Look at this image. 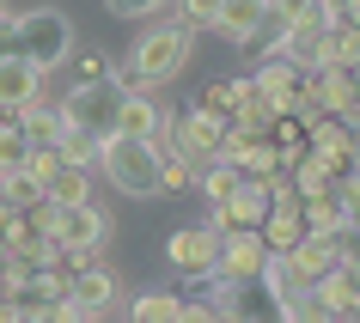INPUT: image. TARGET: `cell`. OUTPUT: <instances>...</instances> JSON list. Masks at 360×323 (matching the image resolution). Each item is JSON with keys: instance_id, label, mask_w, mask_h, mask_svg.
Returning a JSON list of instances; mask_svg holds the SVG:
<instances>
[{"instance_id": "6da1fadb", "label": "cell", "mask_w": 360, "mask_h": 323, "mask_svg": "<svg viewBox=\"0 0 360 323\" xmlns=\"http://www.w3.org/2000/svg\"><path fill=\"white\" fill-rule=\"evenodd\" d=\"M98 171L110 177L116 195H134V202L159 195V152H153V140L110 134V140H104V152H98Z\"/></svg>"}, {"instance_id": "7a4b0ae2", "label": "cell", "mask_w": 360, "mask_h": 323, "mask_svg": "<svg viewBox=\"0 0 360 323\" xmlns=\"http://www.w3.org/2000/svg\"><path fill=\"white\" fill-rule=\"evenodd\" d=\"M19 55H31L43 74L61 67V61L74 55V25H68V13H56V6H31V13H19Z\"/></svg>"}, {"instance_id": "3957f363", "label": "cell", "mask_w": 360, "mask_h": 323, "mask_svg": "<svg viewBox=\"0 0 360 323\" xmlns=\"http://www.w3.org/2000/svg\"><path fill=\"white\" fill-rule=\"evenodd\" d=\"M134 67L153 79V86H165V79L184 74V61H190V25H147L141 37H134Z\"/></svg>"}, {"instance_id": "277c9868", "label": "cell", "mask_w": 360, "mask_h": 323, "mask_svg": "<svg viewBox=\"0 0 360 323\" xmlns=\"http://www.w3.org/2000/svg\"><path fill=\"white\" fill-rule=\"evenodd\" d=\"M61 116H68V128H86L98 140H110L116 116H122V92H116L110 79H79L74 92L61 98Z\"/></svg>"}, {"instance_id": "5b68a950", "label": "cell", "mask_w": 360, "mask_h": 323, "mask_svg": "<svg viewBox=\"0 0 360 323\" xmlns=\"http://www.w3.org/2000/svg\"><path fill=\"white\" fill-rule=\"evenodd\" d=\"M49 238H56V244H74V250H104V238H110V213L98 208L92 195H86V202H56Z\"/></svg>"}, {"instance_id": "8992f818", "label": "cell", "mask_w": 360, "mask_h": 323, "mask_svg": "<svg viewBox=\"0 0 360 323\" xmlns=\"http://www.w3.org/2000/svg\"><path fill=\"white\" fill-rule=\"evenodd\" d=\"M177 128V147L195 159V171L208 165V159H220V147H226V128H232V116H220V110H208V104H190V110L171 122Z\"/></svg>"}, {"instance_id": "52a82bcc", "label": "cell", "mask_w": 360, "mask_h": 323, "mask_svg": "<svg viewBox=\"0 0 360 323\" xmlns=\"http://www.w3.org/2000/svg\"><path fill=\"white\" fill-rule=\"evenodd\" d=\"M165 263L177 268V275H190V281H208L214 268H220V232H214V226H184V232H171Z\"/></svg>"}, {"instance_id": "ba28073f", "label": "cell", "mask_w": 360, "mask_h": 323, "mask_svg": "<svg viewBox=\"0 0 360 323\" xmlns=\"http://www.w3.org/2000/svg\"><path fill=\"white\" fill-rule=\"evenodd\" d=\"M110 305H116V275L104 263H92V268H79V275H74V293L56 305V317L86 323V317H104Z\"/></svg>"}, {"instance_id": "9c48e42d", "label": "cell", "mask_w": 360, "mask_h": 323, "mask_svg": "<svg viewBox=\"0 0 360 323\" xmlns=\"http://www.w3.org/2000/svg\"><path fill=\"white\" fill-rule=\"evenodd\" d=\"M257 92L269 98V110L287 116V110H300L305 104V67L300 61H287V55H263V67H257Z\"/></svg>"}, {"instance_id": "30bf717a", "label": "cell", "mask_w": 360, "mask_h": 323, "mask_svg": "<svg viewBox=\"0 0 360 323\" xmlns=\"http://www.w3.org/2000/svg\"><path fill=\"white\" fill-rule=\"evenodd\" d=\"M263 263H269L263 226H232L226 238H220V275H232V281H257Z\"/></svg>"}, {"instance_id": "8fae6325", "label": "cell", "mask_w": 360, "mask_h": 323, "mask_svg": "<svg viewBox=\"0 0 360 323\" xmlns=\"http://www.w3.org/2000/svg\"><path fill=\"white\" fill-rule=\"evenodd\" d=\"M43 67L31 55H19V49H13V55H0V110H25V104H31V98H43Z\"/></svg>"}, {"instance_id": "7c38bea8", "label": "cell", "mask_w": 360, "mask_h": 323, "mask_svg": "<svg viewBox=\"0 0 360 323\" xmlns=\"http://www.w3.org/2000/svg\"><path fill=\"white\" fill-rule=\"evenodd\" d=\"M232 159V165H238V171L245 177H275L281 171V152H275V140H269V134H245V128H226V147H220Z\"/></svg>"}, {"instance_id": "4fadbf2b", "label": "cell", "mask_w": 360, "mask_h": 323, "mask_svg": "<svg viewBox=\"0 0 360 323\" xmlns=\"http://www.w3.org/2000/svg\"><path fill=\"white\" fill-rule=\"evenodd\" d=\"M287 263H293V275H300L305 286H311V281H323V275H330V268L342 263V256H336V232H305L300 244L287 250Z\"/></svg>"}, {"instance_id": "5bb4252c", "label": "cell", "mask_w": 360, "mask_h": 323, "mask_svg": "<svg viewBox=\"0 0 360 323\" xmlns=\"http://www.w3.org/2000/svg\"><path fill=\"white\" fill-rule=\"evenodd\" d=\"M263 238H269V250H293V244L305 238L300 195H275V202H269V213H263Z\"/></svg>"}, {"instance_id": "9a60e30c", "label": "cell", "mask_w": 360, "mask_h": 323, "mask_svg": "<svg viewBox=\"0 0 360 323\" xmlns=\"http://www.w3.org/2000/svg\"><path fill=\"white\" fill-rule=\"evenodd\" d=\"M263 13L269 0H220V13H214V31L232 43H257V31H263Z\"/></svg>"}, {"instance_id": "2e32d148", "label": "cell", "mask_w": 360, "mask_h": 323, "mask_svg": "<svg viewBox=\"0 0 360 323\" xmlns=\"http://www.w3.org/2000/svg\"><path fill=\"white\" fill-rule=\"evenodd\" d=\"M19 128H25L31 147H56L61 128H68V116H61V104H49V98H31V104L19 110Z\"/></svg>"}, {"instance_id": "e0dca14e", "label": "cell", "mask_w": 360, "mask_h": 323, "mask_svg": "<svg viewBox=\"0 0 360 323\" xmlns=\"http://www.w3.org/2000/svg\"><path fill=\"white\" fill-rule=\"evenodd\" d=\"M159 122H165V110H159V98H153V92H129V98H122V116H116V134H134V140H153V134H159Z\"/></svg>"}, {"instance_id": "ac0fdd59", "label": "cell", "mask_w": 360, "mask_h": 323, "mask_svg": "<svg viewBox=\"0 0 360 323\" xmlns=\"http://www.w3.org/2000/svg\"><path fill=\"white\" fill-rule=\"evenodd\" d=\"M300 213H305V232H342V226H348V208H342L336 183H330V190L300 195Z\"/></svg>"}, {"instance_id": "d6986e66", "label": "cell", "mask_w": 360, "mask_h": 323, "mask_svg": "<svg viewBox=\"0 0 360 323\" xmlns=\"http://www.w3.org/2000/svg\"><path fill=\"white\" fill-rule=\"evenodd\" d=\"M129 317L134 323H190V299H177V293H134Z\"/></svg>"}, {"instance_id": "ffe728a7", "label": "cell", "mask_w": 360, "mask_h": 323, "mask_svg": "<svg viewBox=\"0 0 360 323\" xmlns=\"http://www.w3.org/2000/svg\"><path fill=\"white\" fill-rule=\"evenodd\" d=\"M238 183H245V171L232 165L226 152H220V159H208V165L195 171V195H202V202H226V195L238 190Z\"/></svg>"}, {"instance_id": "44dd1931", "label": "cell", "mask_w": 360, "mask_h": 323, "mask_svg": "<svg viewBox=\"0 0 360 323\" xmlns=\"http://www.w3.org/2000/svg\"><path fill=\"white\" fill-rule=\"evenodd\" d=\"M92 195V165H68L61 159V171L49 177V202H86Z\"/></svg>"}, {"instance_id": "7402d4cb", "label": "cell", "mask_w": 360, "mask_h": 323, "mask_svg": "<svg viewBox=\"0 0 360 323\" xmlns=\"http://www.w3.org/2000/svg\"><path fill=\"white\" fill-rule=\"evenodd\" d=\"M257 92V79H214L208 92H202V104L208 110H220V116H238V104Z\"/></svg>"}, {"instance_id": "603a6c76", "label": "cell", "mask_w": 360, "mask_h": 323, "mask_svg": "<svg viewBox=\"0 0 360 323\" xmlns=\"http://www.w3.org/2000/svg\"><path fill=\"white\" fill-rule=\"evenodd\" d=\"M56 152L68 159V165H98V152H104V140H98V134H86V128H61Z\"/></svg>"}, {"instance_id": "cb8c5ba5", "label": "cell", "mask_w": 360, "mask_h": 323, "mask_svg": "<svg viewBox=\"0 0 360 323\" xmlns=\"http://www.w3.org/2000/svg\"><path fill=\"white\" fill-rule=\"evenodd\" d=\"M110 86H116L122 98H129V92H159V86H153V79L134 67V55H129V61H110Z\"/></svg>"}, {"instance_id": "d4e9b609", "label": "cell", "mask_w": 360, "mask_h": 323, "mask_svg": "<svg viewBox=\"0 0 360 323\" xmlns=\"http://www.w3.org/2000/svg\"><path fill=\"white\" fill-rule=\"evenodd\" d=\"M104 6H110L116 19H153V13H165L171 0H104Z\"/></svg>"}, {"instance_id": "484cf974", "label": "cell", "mask_w": 360, "mask_h": 323, "mask_svg": "<svg viewBox=\"0 0 360 323\" xmlns=\"http://www.w3.org/2000/svg\"><path fill=\"white\" fill-rule=\"evenodd\" d=\"M74 74L79 79H110V55H92L86 49V55H74Z\"/></svg>"}, {"instance_id": "4316f807", "label": "cell", "mask_w": 360, "mask_h": 323, "mask_svg": "<svg viewBox=\"0 0 360 323\" xmlns=\"http://www.w3.org/2000/svg\"><path fill=\"white\" fill-rule=\"evenodd\" d=\"M336 67H342V61H336ZM342 74H348V92L360 98V61H348V67H342Z\"/></svg>"}, {"instance_id": "83f0119b", "label": "cell", "mask_w": 360, "mask_h": 323, "mask_svg": "<svg viewBox=\"0 0 360 323\" xmlns=\"http://www.w3.org/2000/svg\"><path fill=\"white\" fill-rule=\"evenodd\" d=\"M342 19H348V25H360V0H342Z\"/></svg>"}, {"instance_id": "f1b7e54d", "label": "cell", "mask_w": 360, "mask_h": 323, "mask_svg": "<svg viewBox=\"0 0 360 323\" xmlns=\"http://www.w3.org/2000/svg\"><path fill=\"white\" fill-rule=\"evenodd\" d=\"M354 134H360V104H354Z\"/></svg>"}, {"instance_id": "f546056e", "label": "cell", "mask_w": 360, "mask_h": 323, "mask_svg": "<svg viewBox=\"0 0 360 323\" xmlns=\"http://www.w3.org/2000/svg\"><path fill=\"white\" fill-rule=\"evenodd\" d=\"M275 6H293V0H275Z\"/></svg>"}, {"instance_id": "4dcf8cb0", "label": "cell", "mask_w": 360, "mask_h": 323, "mask_svg": "<svg viewBox=\"0 0 360 323\" xmlns=\"http://www.w3.org/2000/svg\"><path fill=\"white\" fill-rule=\"evenodd\" d=\"M354 171H360V165H354Z\"/></svg>"}]
</instances>
